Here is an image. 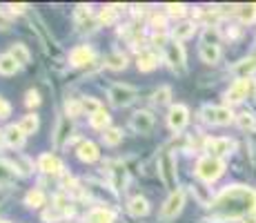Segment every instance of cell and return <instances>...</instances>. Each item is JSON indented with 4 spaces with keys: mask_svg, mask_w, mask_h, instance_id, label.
<instances>
[{
    "mask_svg": "<svg viewBox=\"0 0 256 223\" xmlns=\"http://www.w3.org/2000/svg\"><path fill=\"white\" fill-rule=\"evenodd\" d=\"M256 212V192L245 185H228L210 203V216L214 221H234Z\"/></svg>",
    "mask_w": 256,
    "mask_h": 223,
    "instance_id": "1",
    "label": "cell"
},
{
    "mask_svg": "<svg viewBox=\"0 0 256 223\" xmlns=\"http://www.w3.org/2000/svg\"><path fill=\"white\" fill-rule=\"evenodd\" d=\"M156 165H158V176L160 181L165 183V187L170 192L178 190V185H176V158L172 156V152L163 147V150L158 152V158H156Z\"/></svg>",
    "mask_w": 256,
    "mask_h": 223,
    "instance_id": "2",
    "label": "cell"
},
{
    "mask_svg": "<svg viewBox=\"0 0 256 223\" xmlns=\"http://www.w3.org/2000/svg\"><path fill=\"white\" fill-rule=\"evenodd\" d=\"M196 176L205 183H214L216 178L223 176L225 172V161L223 158H216V156H200L198 163H196Z\"/></svg>",
    "mask_w": 256,
    "mask_h": 223,
    "instance_id": "3",
    "label": "cell"
},
{
    "mask_svg": "<svg viewBox=\"0 0 256 223\" xmlns=\"http://www.w3.org/2000/svg\"><path fill=\"white\" fill-rule=\"evenodd\" d=\"M107 98L114 107H127L138 98V89L134 85H127V83H114L107 89Z\"/></svg>",
    "mask_w": 256,
    "mask_h": 223,
    "instance_id": "4",
    "label": "cell"
},
{
    "mask_svg": "<svg viewBox=\"0 0 256 223\" xmlns=\"http://www.w3.org/2000/svg\"><path fill=\"white\" fill-rule=\"evenodd\" d=\"M165 54V63L170 65L172 72L176 74H185L187 72V56H185V47L178 41H170L163 49Z\"/></svg>",
    "mask_w": 256,
    "mask_h": 223,
    "instance_id": "5",
    "label": "cell"
},
{
    "mask_svg": "<svg viewBox=\"0 0 256 223\" xmlns=\"http://www.w3.org/2000/svg\"><path fill=\"white\" fill-rule=\"evenodd\" d=\"M245 98H256V78H238L225 94V101L230 105L245 101Z\"/></svg>",
    "mask_w": 256,
    "mask_h": 223,
    "instance_id": "6",
    "label": "cell"
},
{
    "mask_svg": "<svg viewBox=\"0 0 256 223\" xmlns=\"http://www.w3.org/2000/svg\"><path fill=\"white\" fill-rule=\"evenodd\" d=\"M200 116H203V121L210 123V125H230L236 118L234 112L225 105H205L203 110H200Z\"/></svg>",
    "mask_w": 256,
    "mask_h": 223,
    "instance_id": "7",
    "label": "cell"
},
{
    "mask_svg": "<svg viewBox=\"0 0 256 223\" xmlns=\"http://www.w3.org/2000/svg\"><path fill=\"white\" fill-rule=\"evenodd\" d=\"M183 205H185V190L178 187V190L170 192V196L165 199L163 207H160V216H163L165 221L176 219V216L180 214V210H183Z\"/></svg>",
    "mask_w": 256,
    "mask_h": 223,
    "instance_id": "8",
    "label": "cell"
},
{
    "mask_svg": "<svg viewBox=\"0 0 256 223\" xmlns=\"http://www.w3.org/2000/svg\"><path fill=\"white\" fill-rule=\"evenodd\" d=\"M203 150L208 152V156H216V158H223L228 154H232L236 150V143L232 138H205L203 141Z\"/></svg>",
    "mask_w": 256,
    "mask_h": 223,
    "instance_id": "9",
    "label": "cell"
},
{
    "mask_svg": "<svg viewBox=\"0 0 256 223\" xmlns=\"http://www.w3.org/2000/svg\"><path fill=\"white\" fill-rule=\"evenodd\" d=\"M187 123H190V110L185 105H180V103L172 105L170 112H167V125H170V130L178 134L187 127Z\"/></svg>",
    "mask_w": 256,
    "mask_h": 223,
    "instance_id": "10",
    "label": "cell"
},
{
    "mask_svg": "<svg viewBox=\"0 0 256 223\" xmlns=\"http://www.w3.org/2000/svg\"><path fill=\"white\" fill-rule=\"evenodd\" d=\"M130 127L136 134H150L154 130V116H152V112H147V110L134 112L130 118Z\"/></svg>",
    "mask_w": 256,
    "mask_h": 223,
    "instance_id": "11",
    "label": "cell"
},
{
    "mask_svg": "<svg viewBox=\"0 0 256 223\" xmlns=\"http://www.w3.org/2000/svg\"><path fill=\"white\" fill-rule=\"evenodd\" d=\"M110 167V181H112V190H125L127 187V167L122 161H110L107 163Z\"/></svg>",
    "mask_w": 256,
    "mask_h": 223,
    "instance_id": "12",
    "label": "cell"
},
{
    "mask_svg": "<svg viewBox=\"0 0 256 223\" xmlns=\"http://www.w3.org/2000/svg\"><path fill=\"white\" fill-rule=\"evenodd\" d=\"M94 61H96V52L90 45H78V47H74L70 52V63L74 67H87Z\"/></svg>",
    "mask_w": 256,
    "mask_h": 223,
    "instance_id": "13",
    "label": "cell"
},
{
    "mask_svg": "<svg viewBox=\"0 0 256 223\" xmlns=\"http://www.w3.org/2000/svg\"><path fill=\"white\" fill-rule=\"evenodd\" d=\"M72 134H74V123L70 116H62L56 125V132H54V145L56 147H65L70 145L72 141Z\"/></svg>",
    "mask_w": 256,
    "mask_h": 223,
    "instance_id": "14",
    "label": "cell"
},
{
    "mask_svg": "<svg viewBox=\"0 0 256 223\" xmlns=\"http://www.w3.org/2000/svg\"><path fill=\"white\" fill-rule=\"evenodd\" d=\"M38 170L45 172V174L58 176V174H62V161L56 154L45 152V154H40V158H38Z\"/></svg>",
    "mask_w": 256,
    "mask_h": 223,
    "instance_id": "15",
    "label": "cell"
},
{
    "mask_svg": "<svg viewBox=\"0 0 256 223\" xmlns=\"http://www.w3.org/2000/svg\"><path fill=\"white\" fill-rule=\"evenodd\" d=\"M76 156L82 163H94V161H98L100 152H98V145L94 141H80V145L76 147Z\"/></svg>",
    "mask_w": 256,
    "mask_h": 223,
    "instance_id": "16",
    "label": "cell"
},
{
    "mask_svg": "<svg viewBox=\"0 0 256 223\" xmlns=\"http://www.w3.org/2000/svg\"><path fill=\"white\" fill-rule=\"evenodd\" d=\"M127 212H130L132 216H136V219H140V216H147L150 214V201L145 199V196H132L130 203H127Z\"/></svg>",
    "mask_w": 256,
    "mask_h": 223,
    "instance_id": "17",
    "label": "cell"
},
{
    "mask_svg": "<svg viewBox=\"0 0 256 223\" xmlns=\"http://www.w3.org/2000/svg\"><path fill=\"white\" fill-rule=\"evenodd\" d=\"M24 132L20 130L18 125H9L7 130H4V143H7L9 147H14V150H20L24 145Z\"/></svg>",
    "mask_w": 256,
    "mask_h": 223,
    "instance_id": "18",
    "label": "cell"
},
{
    "mask_svg": "<svg viewBox=\"0 0 256 223\" xmlns=\"http://www.w3.org/2000/svg\"><path fill=\"white\" fill-rule=\"evenodd\" d=\"M136 67H138L140 72H152V69H156L158 67V54L150 52V49L140 52L138 58H136Z\"/></svg>",
    "mask_w": 256,
    "mask_h": 223,
    "instance_id": "19",
    "label": "cell"
},
{
    "mask_svg": "<svg viewBox=\"0 0 256 223\" xmlns=\"http://www.w3.org/2000/svg\"><path fill=\"white\" fill-rule=\"evenodd\" d=\"M16 176H18V172H16V167H14V163L0 158V187H2V190L9 187L14 181H16Z\"/></svg>",
    "mask_w": 256,
    "mask_h": 223,
    "instance_id": "20",
    "label": "cell"
},
{
    "mask_svg": "<svg viewBox=\"0 0 256 223\" xmlns=\"http://www.w3.org/2000/svg\"><path fill=\"white\" fill-rule=\"evenodd\" d=\"M85 223H114V212L107 207H92L85 216Z\"/></svg>",
    "mask_w": 256,
    "mask_h": 223,
    "instance_id": "21",
    "label": "cell"
},
{
    "mask_svg": "<svg viewBox=\"0 0 256 223\" xmlns=\"http://www.w3.org/2000/svg\"><path fill=\"white\" fill-rule=\"evenodd\" d=\"M232 72L238 78H252V74L256 72V56H248L240 63H236V65L232 67Z\"/></svg>",
    "mask_w": 256,
    "mask_h": 223,
    "instance_id": "22",
    "label": "cell"
},
{
    "mask_svg": "<svg viewBox=\"0 0 256 223\" xmlns=\"http://www.w3.org/2000/svg\"><path fill=\"white\" fill-rule=\"evenodd\" d=\"M194 32H196V23L194 21H183V23H178L174 29H172V41H185V38H190V36H194Z\"/></svg>",
    "mask_w": 256,
    "mask_h": 223,
    "instance_id": "23",
    "label": "cell"
},
{
    "mask_svg": "<svg viewBox=\"0 0 256 223\" xmlns=\"http://www.w3.org/2000/svg\"><path fill=\"white\" fill-rule=\"evenodd\" d=\"M7 54H9V56H12L20 67L29 65V61H32V54H29V49L24 47V43H14L12 47H9Z\"/></svg>",
    "mask_w": 256,
    "mask_h": 223,
    "instance_id": "24",
    "label": "cell"
},
{
    "mask_svg": "<svg viewBox=\"0 0 256 223\" xmlns=\"http://www.w3.org/2000/svg\"><path fill=\"white\" fill-rule=\"evenodd\" d=\"M198 54H200V61H203L205 65H216V63H218V58H220V47H218V45L200 43Z\"/></svg>",
    "mask_w": 256,
    "mask_h": 223,
    "instance_id": "25",
    "label": "cell"
},
{
    "mask_svg": "<svg viewBox=\"0 0 256 223\" xmlns=\"http://www.w3.org/2000/svg\"><path fill=\"white\" fill-rule=\"evenodd\" d=\"M52 205L56 207V210L60 212L62 216H72V214H74V203H72L70 196H67V194H62V192H60V194H56V196H54Z\"/></svg>",
    "mask_w": 256,
    "mask_h": 223,
    "instance_id": "26",
    "label": "cell"
},
{
    "mask_svg": "<svg viewBox=\"0 0 256 223\" xmlns=\"http://www.w3.org/2000/svg\"><path fill=\"white\" fill-rule=\"evenodd\" d=\"M105 67L114 69V72H120V69L127 67V56L122 52H110L105 56Z\"/></svg>",
    "mask_w": 256,
    "mask_h": 223,
    "instance_id": "27",
    "label": "cell"
},
{
    "mask_svg": "<svg viewBox=\"0 0 256 223\" xmlns=\"http://www.w3.org/2000/svg\"><path fill=\"white\" fill-rule=\"evenodd\" d=\"M234 14L240 18V23H254V21H256V3H250V5H236Z\"/></svg>",
    "mask_w": 256,
    "mask_h": 223,
    "instance_id": "28",
    "label": "cell"
},
{
    "mask_svg": "<svg viewBox=\"0 0 256 223\" xmlns=\"http://www.w3.org/2000/svg\"><path fill=\"white\" fill-rule=\"evenodd\" d=\"M45 201H47L45 192L38 190V187H34V190H29L27 194H24V205H29V207H42Z\"/></svg>",
    "mask_w": 256,
    "mask_h": 223,
    "instance_id": "29",
    "label": "cell"
},
{
    "mask_svg": "<svg viewBox=\"0 0 256 223\" xmlns=\"http://www.w3.org/2000/svg\"><path fill=\"white\" fill-rule=\"evenodd\" d=\"M18 69H20V65H18L9 54H0V74H2V76H14Z\"/></svg>",
    "mask_w": 256,
    "mask_h": 223,
    "instance_id": "30",
    "label": "cell"
},
{
    "mask_svg": "<svg viewBox=\"0 0 256 223\" xmlns=\"http://www.w3.org/2000/svg\"><path fill=\"white\" fill-rule=\"evenodd\" d=\"M18 127L24 132V136H29V134H36L38 127H40V121H38L36 114H27V116H22V121L18 123Z\"/></svg>",
    "mask_w": 256,
    "mask_h": 223,
    "instance_id": "31",
    "label": "cell"
},
{
    "mask_svg": "<svg viewBox=\"0 0 256 223\" xmlns=\"http://www.w3.org/2000/svg\"><path fill=\"white\" fill-rule=\"evenodd\" d=\"M110 121H112V118H110V114H107L105 110H100V112H96V114H92V116H90V125L94 127V130H102V132H105L107 127H112Z\"/></svg>",
    "mask_w": 256,
    "mask_h": 223,
    "instance_id": "32",
    "label": "cell"
},
{
    "mask_svg": "<svg viewBox=\"0 0 256 223\" xmlns=\"http://www.w3.org/2000/svg\"><path fill=\"white\" fill-rule=\"evenodd\" d=\"M120 141H122V130H118V127H107V130L102 132V143H105V145L116 147Z\"/></svg>",
    "mask_w": 256,
    "mask_h": 223,
    "instance_id": "33",
    "label": "cell"
},
{
    "mask_svg": "<svg viewBox=\"0 0 256 223\" xmlns=\"http://www.w3.org/2000/svg\"><path fill=\"white\" fill-rule=\"evenodd\" d=\"M236 123H238L240 130H250V132H252L256 127V116L252 112H240V114H236Z\"/></svg>",
    "mask_w": 256,
    "mask_h": 223,
    "instance_id": "34",
    "label": "cell"
},
{
    "mask_svg": "<svg viewBox=\"0 0 256 223\" xmlns=\"http://www.w3.org/2000/svg\"><path fill=\"white\" fill-rule=\"evenodd\" d=\"M170 101H172V89L170 87H158L154 92V96H152V103H154V105H158V107L170 105Z\"/></svg>",
    "mask_w": 256,
    "mask_h": 223,
    "instance_id": "35",
    "label": "cell"
},
{
    "mask_svg": "<svg viewBox=\"0 0 256 223\" xmlns=\"http://www.w3.org/2000/svg\"><path fill=\"white\" fill-rule=\"evenodd\" d=\"M80 114H82L80 98H67V101H65V116L76 118V116H80Z\"/></svg>",
    "mask_w": 256,
    "mask_h": 223,
    "instance_id": "36",
    "label": "cell"
},
{
    "mask_svg": "<svg viewBox=\"0 0 256 223\" xmlns=\"http://www.w3.org/2000/svg\"><path fill=\"white\" fill-rule=\"evenodd\" d=\"M96 18H98V25H112L116 21V7L114 5L112 7H102Z\"/></svg>",
    "mask_w": 256,
    "mask_h": 223,
    "instance_id": "37",
    "label": "cell"
},
{
    "mask_svg": "<svg viewBox=\"0 0 256 223\" xmlns=\"http://www.w3.org/2000/svg\"><path fill=\"white\" fill-rule=\"evenodd\" d=\"M80 103H82V112H87V116H92V114H96V112H100V110H102L100 103H98L96 98H92V96L80 98Z\"/></svg>",
    "mask_w": 256,
    "mask_h": 223,
    "instance_id": "38",
    "label": "cell"
},
{
    "mask_svg": "<svg viewBox=\"0 0 256 223\" xmlns=\"http://www.w3.org/2000/svg\"><path fill=\"white\" fill-rule=\"evenodd\" d=\"M200 43L205 45H220V34L216 27H208L203 32V38H200Z\"/></svg>",
    "mask_w": 256,
    "mask_h": 223,
    "instance_id": "39",
    "label": "cell"
},
{
    "mask_svg": "<svg viewBox=\"0 0 256 223\" xmlns=\"http://www.w3.org/2000/svg\"><path fill=\"white\" fill-rule=\"evenodd\" d=\"M42 103V98H40V92L38 89H29L27 94H24V105L27 107H38Z\"/></svg>",
    "mask_w": 256,
    "mask_h": 223,
    "instance_id": "40",
    "label": "cell"
},
{
    "mask_svg": "<svg viewBox=\"0 0 256 223\" xmlns=\"http://www.w3.org/2000/svg\"><path fill=\"white\" fill-rule=\"evenodd\" d=\"M165 9H167V14L170 16H185V12H187V7L183 3H170V5H165Z\"/></svg>",
    "mask_w": 256,
    "mask_h": 223,
    "instance_id": "41",
    "label": "cell"
},
{
    "mask_svg": "<svg viewBox=\"0 0 256 223\" xmlns=\"http://www.w3.org/2000/svg\"><path fill=\"white\" fill-rule=\"evenodd\" d=\"M60 219H65V216H62L54 205L49 207V210L42 212V221H45V223H56V221H60Z\"/></svg>",
    "mask_w": 256,
    "mask_h": 223,
    "instance_id": "42",
    "label": "cell"
},
{
    "mask_svg": "<svg viewBox=\"0 0 256 223\" xmlns=\"http://www.w3.org/2000/svg\"><path fill=\"white\" fill-rule=\"evenodd\" d=\"M4 9H9V12H12V14H24L29 7H27V5H24V3H18V5L9 3V5H4Z\"/></svg>",
    "mask_w": 256,
    "mask_h": 223,
    "instance_id": "43",
    "label": "cell"
},
{
    "mask_svg": "<svg viewBox=\"0 0 256 223\" xmlns=\"http://www.w3.org/2000/svg\"><path fill=\"white\" fill-rule=\"evenodd\" d=\"M9 116H12V105L0 96V118H9Z\"/></svg>",
    "mask_w": 256,
    "mask_h": 223,
    "instance_id": "44",
    "label": "cell"
},
{
    "mask_svg": "<svg viewBox=\"0 0 256 223\" xmlns=\"http://www.w3.org/2000/svg\"><path fill=\"white\" fill-rule=\"evenodd\" d=\"M152 27H154V29H163L165 27V16H152Z\"/></svg>",
    "mask_w": 256,
    "mask_h": 223,
    "instance_id": "45",
    "label": "cell"
},
{
    "mask_svg": "<svg viewBox=\"0 0 256 223\" xmlns=\"http://www.w3.org/2000/svg\"><path fill=\"white\" fill-rule=\"evenodd\" d=\"M250 150H252V161L256 163V134H252V138H250Z\"/></svg>",
    "mask_w": 256,
    "mask_h": 223,
    "instance_id": "46",
    "label": "cell"
},
{
    "mask_svg": "<svg viewBox=\"0 0 256 223\" xmlns=\"http://www.w3.org/2000/svg\"><path fill=\"white\" fill-rule=\"evenodd\" d=\"M0 29H9V21L2 16V12H0Z\"/></svg>",
    "mask_w": 256,
    "mask_h": 223,
    "instance_id": "47",
    "label": "cell"
},
{
    "mask_svg": "<svg viewBox=\"0 0 256 223\" xmlns=\"http://www.w3.org/2000/svg\"><path fill=\"white\" fill-rule=\"evenodd\" d=\"M243 223H256V212H254V214H250V216H245Z\"/></svg>",
    "mask_w": 256,
    "mask_h": 223,
    "instance_id": "48",
    "label": "cell"
},
{
    "mask_svg": "<svg viewBox=\"0 0 256 223\" xmlns=\"http://www.w3.org/2000/svg\"><path fill=\"white\" fill-rule=\"evenodd\" d=\"M2 145H7V143H4V132H0V150H2Z\"/></svg>",
    "mask_w": 256,
    "mask_h": 223,
    "instance_id": "49",
    "label": "cell"
},
{
    "mask_svg": "<svg viewBox=\"0 0 256 223\" xmlns=\"http://www.w3.org/2000/svg\"><path fill=\"white\" fill-rule=\"evenodd\" d=\"M4 199V190H2V187H0V201H2Z\"/></svg>",
    "mask_w": 256,
    "mask_h": 223,
    "instance_id": "50",
    "label": "cell"
},
{
    "mask_svg": "<svg viewBox=\"0 0 256 223\" xmlns=\"http://www.w3.org/2000/svg\"><path fill=\"white\" fill-rule=\"evenodd\" d=\"M0 223H9V221H0Z\"/></svg>",
    "mask_w": 256,
    "mask_h": 223,
    "instance_id": "51",
    "label": "cell"
}]
</instances>
